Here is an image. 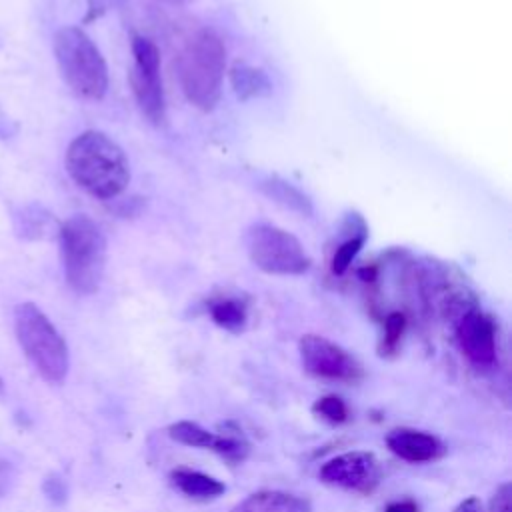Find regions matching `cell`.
I'll return each instance as SVG.
<instances>
[{
    "mask_svg": "<svg viewBox=\"0 0 512 512\" xmlns=\"http://www.w3.org/2000/svg\"><path fill=\"white\" fill-rule=\"evenodd\" d=\"M132 54L134 66L130 72V84L134 98L142 110V114L160 124L164 120V90L160 78V52L156 44L144 36L132 38Z\"/></svg>",
    "mask_w": 512,
    "mask_h": 512,
    "instance_id": "8",
    "label": "cell"
},
{
    "mask_svg": "<svg viewBox=\"0 0 512 512\" xmlns=\"http://www.w3.org/2000/svg\"><path fill=\"white\" fill-rule=\"evenodd\" d=\"M168 436L184 446L212 450L232 466L244 462L250 454V442L234 420L220 422L216 432H208L192 420H178L168 426Z\"/></svg>",
    "mask_w": 512,
    "mask_h": 512,
    "instance_id": "9",
    "label": "cell"
},
{
    "mask_svg": "<svg viewBox=\"0 0 512 512\" xmlns=\"http://www.w3.org/2000/svg\"><path fill=\"white\" fill-rule=\"evenodd\" d=\"M68 176L90 196L110 200L130 182V164L124 150L104 132L86 130L66 150Z\"/></svg>",
    "mask_w": 512,
    "mask_h": 512,
    "instance_id": "1",
    "label": "cell"
},
{
    "mask_svg": "<svg viewBox=\"0 0 512 512\" xmlns=\"http://www.w3.org/2000/svg\"><path fill=\"white\" fill-rule=\"evenodd\" d=\"M384 512H420V506L416 500L412 498H404V500H394L390 502Z\"/></svg>",
    "mask_w": 512,
    "mask_h": 512,
    "instance_id": "25",
    "label": "cell"
},
{
    "mask_svg": "<svg viewBox=\"0 0 512 512\" xmlns=\"http://www.w3.org/2000/svg\"><path fill=\"white\" fill-rule=\"evenodd\" d=\"M258 188L276 204H280L282 208L296 212L304 218L312 216L314 208H312V200L308 198V194H304L298 186H294L292 182L280 178V176H266L264 180H260Z\"/></svg>",
    "mask_w": 512,
    "mask_h": 512,
    "instance_id": "15",
    "label": "cell"
},
{
    "mask_svg": "<svg viewBox=\"0 0 512 512\" xmlns=\"http://www.w3.org/2000/svg\"><path fill=\"white\" fill-rule=\"evenodd\" d=\"M18 134V124L0 106V140H10Z\"/></svg>",
    "mask_w": 512,
    "mask_h": 512,
    "instance_id": "24",
    "label": "cell"
},
{
    "mask_svg": "<svg viewBox=\"0 0 512 512\" xmlns=\"http://www.w3.org/2000/svg\"><path fill=\"white\" fill-rule=\"evenodd\" d=\"M404 330H406V316H404L402 312H390V314L384 318V334H382L380 354H392V352H396Z\"/></svg>",
    "mask_w": 512,
    "mask_h": 512,
    "instance_id": "21",
    "label": "cell"
},
{
    "mask_svg": "<svg viewBox=\"0 0 512 512\" xmlns=\"http://www.w3.org/2000/svg\"><path fill=\"white\" fill-rule=\"evenodd\" d=\"M510 492H512V486L510 482H502L492 498H490V512H512V506H510Z\"/></svg>",
    "mask_w": 512,
    "mask_h": 512,
    "instance_id": "23",
    "label": "cell"
},
{
    "mask_svg": "<svg viewBox=\"0 0 512 512\" xmlns=\"http://www.w3.org/2000/svg\"><path fill=\"white\" fill-rule=\"evenodd\" d=\"M164 2H170V4H184V2H188V0H164Z\"/></svg>",
    "mask_w": 512,
    "mask_h": 512,
    "instance_id": "28",
    "label": "cell"
},
{
    "mask_svg": "<svg viewBox=\"0 0 512 512\" xmlns=\"http://www.w3.org/2000/svg\"><path fill=\"white\" fill-rule=\"evenodd\" d=\"M14 226L22 238L40 240L54 230V218L44 208L36 204H28L20 208V212L14 216Z\"/></svg>",
    "mask_w": 512,
    "mask_h": 512,
    "instance_id": "18",
    "label": "cell"
},
{
    "mask_svg": "<svg viewBox=\"0 0 512 512\" xmlns=\"http://www.w3.org/2000/svg\"><path fill=\"white\" fill-rule=\"evenodd\" d=\"M42 490L52 504H64L68 498V486L58 474H48L42 482Z\"/></svg>",
    "mask_w": 512,
    "mask_h": 512,
    "instance_id": "22",
    "label": "cell"
},
{
    "mask_svg": "<svg viewBox=\"0 0 512 512\" xmlns=\"http://www.w3.org/2000/svg\"><path fill=\"white\" fill-rule=\"evenodd\" d=\"M58 238L68 286L82 296L94 294L106 268L102 228L86 214H74L58 228Z\"/></svg>",
    "mask_w": 512,
    "mask_h": 512,
    "instance_id": "2",
    "label": "cell"
},
{
    "mask_svg": "<svg viewBox=\"0 0 512 512\" xmlns=\"http://www.w3.org/2000/svg\"><path fill=\"white\" fill-rule=\"evenodd\" d=\"M350 234L346 236V240H342L338 244V248L334 250V256H332V272L342 276L352 260L356 258V254L362 250L364 242H366V236H368V228L364 224V220L360 216H350Z\"/></svg>",
    "mask_w": 512,
    "mask_h": 512,
    "instance_id": "17",
    "label": "cell"
},
{
    "mask_svg": "<svg viewBox=\"0 0 512 512\" xmlns=\"http://www.w3.org/2000/svg\"><path fill=\"white\" fill-rule=\"evenodd\" d=\"M210 316L220 328L228 332H240L246 326V306L234 298L214 302L210 306Z\"/></svg>",
    "mask_w": 512,
    "mask_h": 512,
    "instance_id": "19",
    "label": "cell"
},
{
    "mask_svg": "<svg viewBox=\"0 0 512 512\" xmlns=\"http://www.w3.org/2000/svg\"><path fill=\"white\" fill-rule=\"evenodd\" d=\"M298 352L304 370L314 378L344 384H356L364 378L362 364L340 344L320 334H304Z\"/></svg>",
    "mask_w": 512,
    "mask_h": 512,
    "instance_id": "7",
    "label": "cell"
},
{
    "mask_svg": "<svg viewBox=\"0 0 512 512\" xmlns=\"http://www.w3.org/2000/svg\"><path fill=\"white\" fill-rule=\"evenodd\" d=\"M244 242L252 264L266 274H304L312 264L300 240L272 224H252Z\"/></svg>",
    "mask_w": 512,
    "mask_h": 512,
    "instance_id": "6",
    "label": "cell"
},
{
    "mask_svg": "<svg viewBox=\"0 0 512 512\" xmlns=\"http://www.w3.org/2000/svg\"><path fill=\"white\" fill-rule=\"evenodd\" d=\"M226 48L212 30L196 32L180 52L178 78L186 100L198 110H212L220 100Z\"/></svg>",
    "mask_w": 512,
    "mask_h": 512,
    "instance_id": "3",
    "label": "cell"
},
{
    "mask_svg": "<svg viewBox=\"0 0 512 512\" xmlns=\"http://www.w3.org/2000/svg\"><path fill=\"white\" fill-rule=\"evenodd\" d=\"M170 482L178 492H182L184 496H188L192 500H200V502L214 500V498L222 496L226 490L224 482H220L218 478L208 476L198 470H190V468H174L170 472Z\"/></svg>",
    "mask_w": 512,
    "mask_h": 512,
    "instance_id": "14",
    "label": "cell"
},
{
    "mask_svg": "<svg viewBox=\"0 0 512 512\" xmlns=\"http://www.w3.org/2000/svg\"><path fill=\"white\" fill-rule=\"evenodd\" d=\"M452 512H484L482 510V502H480V498H476V496H468V498H464Z\"/></svg>",
    "mask_w": 512,
    "mask_h": 512,
    "instance_id": "26",
    "label": "cell"
},
{
    "mask_svg": "<svg viewBox=\"0 0 512 512\" xmlns=\"http://www.w3.org/2000/svg\"><path fill=\"white\" fill-rule=\"evenodd\" d=\"M0 390H2V380H0Z\"/></svg>",
    "mask_w": 512,
    "mask_h": 512,
    "instance_id": "29",
    "label": "cell"
},
{
    "mask_svg": "<svg viewBox=\"0 0 512 512\" xmlns=\"http://www.w3.org/2000/svg\"><path fill=\"white\" fill-rule=\"evenodd\" d=\"M386 446L398 458L414 464L434 462L446 454V446L438 436L416 428L390 430L386 436Z\"/></svg>",
    "mask_w": 512,
    "mask_h": 512,
    "instance_id": "12",
    "label": "cell"
},
{
    "mask_svg": "<svg viewBox=\"0 0 512 512\" xmlns=\"http://www.w3.org/2000/svg\"><path fill=\"white\" fill-rule=\"evenodd\" d=\"M230 84L240 100L264 98L272 92V82L262 68L246 62H236L230 70Z\"/></svg>",
    "mask_w": 512,
    "mask_h": 512,
    "instance_id": "16",
    "label": "cell"
},
{
    "mask_svg": "<svg viewBox=\"0 0 512 512\" xmlns=\"http://www.w3.org/2000/svg\"><path fill=\"white\" fill-rule=\"evenodd\" d=\"M14 330L20 348L50 384H62L68 374V346L50 318L34 304L22 302L14 308Z\"/></svg>",
    "mask_w": 512,
    "mask_h": 512,
    "instance_id": "4",
    "label": "cell"
},
{
    "mask_svg": "<svg viewBox=\"0 0 512 512\" xmlns=\"http://www.w3.org/2000/svg\"><path fill=\"white\" fill-rule=\"evenodd\" d=\"M312 412L316 416H320L322 420L330 422V424H344L350 420V408L348 404L336 396V394H326L320 396L314 404H312Z\"/></svg>",
    "mask_w": 512,
    "mask_h": 512,
    "instance_id": "20",
    "label": "cell"
},
{
    "mask_svg": "<svg viewBox=\"0 0 512 512\" xmlns=\"http://www.w3.org/2000/svg\"><path fill=\"white\" fill-rule=\"evenodd\" d=\"M54 56L66 84L82 98L100 100L108 90V66L98 46L78 26L54 34Z\"/></svg>",
    "mask_w": 512,
    "mask_h": 512,
    "instance_id": "5",
    "label": "cell"
},
{
    "mask_svg": "<svg viewBox=\"0 0 512 512\" xmlns=\"http://www.w3.org/2000/svg\"><path fill=\"white\" fill-rule=\"evenodd\" d=\"M12 478V468L8 462L0 460V494H4L8 490V482Z\"/></svg>",
    "mask_w": 512,
    "mask_h": 512,
    "instance_id": "27",
    "label": "cell"
},
{
    "mask_svg": "<svg viewBox=\"0 0 512 512\" xmlns=\"http://www.w3.org/2000/svg\"><path fill=\"white\" fill-rule=\"evenodd\" d=\"M318 478L328 486L370 496L378 490L384 470L376 454L366 450H350L326 460L318 470Z\"/></svg>",
    "mask_w": 512,
    "mask_h": 512,
    "instance_id": "10",
    "label": "cell"
},
{
    "mask_svg": "<svg viewBox=\"0 0 512 512\" xmlns=\"http://www.w3.org/2000/svg\"><path fill=\"white\" fill-rule=\"evenodd\" d=\"M230 512H312V504L308 498L284 490H258Z\"/></svg>",
    "mask_w": 512,
    "mask_h": 512,
    "instance_id": "13",
    "label": "cell"
},
{
    "mask_svg": "<svg viewBox=\"0 0 512 512\" xmlns=\"http://www.w3.org/2000/svg\"><path fill=\"white\" fill-rule=\"evenodd\" d=\"M456 342L466 360L476 368H492L498 356L494 320L476 306L466 308L456 320Z\"/></svg>",
    "mask_w": 512,
    "mask_h": 512,
    "instance_id": "11",
    "label": "cell"
}]
</instances>
